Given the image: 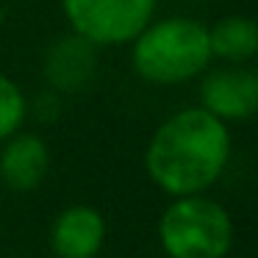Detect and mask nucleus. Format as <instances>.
Returning a JSON list of instances; mask_svg holds the SVG:
<instances>
[{
    "mask_svg": "<svg viewBox=\"0 0 258 258\" xmlns=\"http://www.w3.org/2000/svg\"><path fill=\"white\" fill-rule=\"evenodd\" d=\"M131 61L142 81L156 86H178L195 81L211 67L208 28L195 17L150 20L131 42Z\"/></svg>",
    "mask_w": 258,
    "mask_h": 258,
    "instance_id": "2",
    "label": "nucleus"
},
{
    "mask_svg": "<svg viewBox=\"0 0 258 258\" xmlns=\"http://www.w3.org/2000/svg\"><path fill=\"white\" fill-rule=\"evenodd\" d=\"M97 50L84 36L73 34L56 39L45 56V78L53 92H84L97 75Z\"/></svg>",
    "mask_w": 258,
    "mask_h": 258,
    "instance_id": "7",
    "label": "nucleus"
},
{
    "mask_svg": "<svg viewBox=\"0 0 258 258\" xmlns=\"http://www.w3.org/2000/svg\"><path fill=\"white\" fill-rule=\"evenodd\" d=\"M211 58L225 64H247L258 53V23L244 14H228L208 25Z\"/></svg>",
    "mask_w": 258,
    "mask_h": 258,
    "instance_id": "9",
    "label": "nucleus"
},
{
    "mask_svg": "<svg viewBox=\"0 0 258 258\" xmlns=\"http://www.w3.org/2000/svg\"><path fill=\"white\" fill-rule=\"evenodd\" d=\"M158 244L167 258H228L233 219L206 195L172 197L158 219Z\"/></svg>",
    "mask_w": 258,
    "mask_h": 258,
    "instance_id": "3",
    "label": "nucleus"
},
{
    "mask_svg": "<svg viewBox=\"0 0 258 258\" xmlns=\"http://www.w3.org/2000/svg\"><path fill=\"white\" fill-rule=\"evenodd\" d=\"M0 180L14 191H31L50 172V147L42 136L17 131L0 142Z\"/></svg>",
    "mask_w": 258,
    "mask_h": 258,
    "instance_id": "8",
    "label": "nucleus"
},
{
    "mask_svg": "<svg viewBox=\"0 0 258 258\" xmlns=\"http://www.w3.org/2000/svg\"><path fill=\"white\" fill-rule=\"evenodd\" d=\"M28 119V97L17 81L0 73V142L14 136Z\"/></svg>",
    "mask_w": 258,
    "mask_h": 258,
    "instance_id": "10",
    "label": "nucleus"
},
{
    "mask_svg": "<svg viewBox=\"0 0 258 258\" xmlns=\"http://www.w3.org/2000/svg\"><path fill=\"white\" fill-rule=\"evenodd\" d=\"M200 108L222 122H244L258 114V78L244 64H225L203 73Z\"/></svg>",
    "mask_w": 258,
    "mask_h": 258,
    "instance_id": "5",
    "label": "nucleus"
},
{
    "mask_svg": "<svg viewBox=\"0 0 258 258\" xmlns=\"http://www.w3.org/2000/svg\"><path fill=\"white\" fill-rule=\"evenodd\" d=\"M158 0H61L70 31L95 47L131 45L156 17Z\"/></svg>",
    "mask_w": 258,
    "mask_h": 258,
    "instance_id": "4",
    "label": "nucleus"
},
{
    "mask_svg": "<svg viewBox=\"0 0 258 258\" xmlns=\"http://www.w3.org/2000/svg\"><path fill=\"white\" fill-rule=\"evenodd\" d=\"M252 61H255V67H252V73H255V78H258V53H255V58H252Z\"/></svg>",
    "mask_w": 258,
    "mask_h": 258,
    "instance_id": "11",
    "label": "nucleus"
},
{
    "mask_svg": "<svg viewBox=\"0 0 258 258\" xmlns=\"http://www.w3.org/2000/svg\"><path fill=\"white\" fill-rule=\"evenodd\" d=\"M106 241V219L95 206H70L50 225V250L56 258H97Z\"/></svg>",
    "mask_w": 258,
    "mask_h": 258,
    "instance_id": "6",
    "label": "nucleus"
},
{
    "mask_svg": "<svg viewBox=\"0 0 258 258\" xmlns=\"http://www.w3.org/2000/svg\"><path fill=\"white\" fill-rule=\"evenodd\" d=\"M228 122L191 106L167 117L145 150L147 178L169 197L206 195L228 169Z\"/></svg>",
    "mask_w": 258,
    "mask_h": 258,
    "instance_id": "1",
    "label": "nucleus"
}]
</instances>
